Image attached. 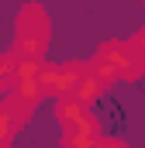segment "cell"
<instances>
[{
    "instance_id": "7",
    "label": "cell",
    "mask_w": 145,
    "mask_h": 148,
    "mask_svg": "<svg viewBox=\"0 0 145 148\" xmlns=\"http://www.w3.org/2000/svg\"><path fill=\"white\" fill-rule=\"evenodd\" d=\"M86 114H90V110H86L76 97H59V100H55V117H59L62 127H66V124H76V121L86 117Z\"/></svg>"
},
{
    "instance_id": "10",
    "label": "cell",
    "mask_w": 145,
    "mask_h": 148,
    "mask_svg": "<svg viewBox=\"0 0 145 148\" xmlns=\"http://www.w3.org/2000/svg\"><path fill=\"white\" fill-rule=\"evenodd\" d=\"M14 131H17V127H14V124H10V121H7V117L0 114V148H7V145H10Z\"/></svg>"
},
{
    "instance_id": "2",
    "label": "cell",
    "mask_w": 145,
    "mask_h": 148,
    "mask_svg": "<svg viewBox=\"0 0 145 148\" xmlns=\"http://www.w3.org/2000/svg\"><path fill=\"white\" fill-rule=\"evenodd\" d=\"M48 48V17L38 3H28L17 17V35H14V48L10 55L17 59H41Z\"/></svg>"
},
{
    "instance_id": "4",
    "label": "cell",
    "mask_w": 145,
    "mask_h": 148,
    "mask_svg": "<svg viewBox=\"0 0 145 148\" xmlns=\"http://www.w3.org/2000/svg\"><path fill=\"white\" fill-rule=\"evenodd\" d=\"M100 141L104 138H100V127H97L93 114H86L76 124H66L62 127V148H97Z\"/></svg>"
},
{
    "instance_id": "5",
    "label": "cell",
    "mask_w": 145,
    "mask_h": 148,
    "mask_svg": "<svg viewBox=\"0 0 145 148\" xmlns=\"http://www.w3.org/2000/svg\"><path fill=\"white\" fill-rule=\"evenodd\" d=\"M107 86H110L107 76L97 73L93 66H86V69H83V76H79V83H76V90H72V97H76L83 107H90L93 100H100V97H104V90H107Z\"/></svg>"
},
{
    "instance_id": "11",
    "label": "cell",
    "mask_w": 145,
    "mask_h": 148,
    "mask_svg": "<svg viewBox=\"0 0 145 148\" xmlns=\"http://www.w3.org/2000/svg\"><path fill=\"white\" fill-rule=\"evenodd\" d=\"M97 148H128V145H124V141H117V138H104Z\"/></svg>"
},
{
    "instance_id": "1",
    "label": "cell",
    "mask_w": 145,
    "mask_h": 148,
    "mask_svg": "<svg viewBox=\"0 0 145 148\" xmlns=\"http://www.w3.org/2000/svg\"><path fill=\"white\" fill-rule=\"evenodd\" d=\"M90 66L107 79H138L145 73V55L135 48V41H104Z\"/></svg>"
},
{
    "instance_id": "3",
    "label": "cell",
    "mask_w": 145,
    "mask_h": 148,
    "mask_svg": "<svg viewBox=\"0 0 145 148\" xmlns=\"http://www.w3.org/2000/svg\"><path fill=\"white\" fill-rule=\"evenodd\" d=\"M83 69L86 66H79V62H52V66H45L41 69V90H45V97H55V100L59 97H72Z\"/></svg>"
},
{
    "instance_id": "8",
    "label": "cell",
    "mask_w": 145,
    "mask_h": 148,
    "mask_svg": "<svg viewBox=\"0 0 145 148\" xmlns=\"http://www.w3.org/2000/svg\"><path fill=\"white\" fill-rule=\"evenodd\" d=\"M14 93H17V97H24V100H31V103H38V100L45 97L41 79H14Z\"/></svg>"
},
{
    "instance_id": "6",
    "label": "cell",
    "mask_w": 145,
    "mask_h": 148,
    "mask_svg": "<svg viewBox=\"0 0 145 148\" xmlns=\"http://www.w3.org/2000/svg\"><path fill=\"white\" fill-rule=\"evenodd\" d=\"M0 114H3L14 127H24V124L31 121V114H35V103H31V100H24V97H17V93L10 90V93L0 100Z\"/></svg>"
},
{
    "instance_id": "12",
    "label": "cell",
    "mask_w": 145,
    "mask_h": 148,
    "mask_svg": "<svg viewBox=\"0 0 145 148\" xmlns=\"http://www.w3.org/2000/svg\"><path fill=\"white\" fill-rule=\"evenodd\" d=\"M131 41H135V48H138V52L145 55V28H142V31H138L135 38H131Z\"/></svg>"
},
{
    "instance_id": "9",
    "label": "cell",
    "mask_w": 145,
    "mask_h": 148,
    "mask_svg": "<svg viewBox=\"0 0 145 148\" xmlns=\"http://www.w3.org/2000/svg\"><path fill=\"white\" fill-rule=\"evenodd\" d=\"M14 90V55H0V93Z\"/></svg>"
}]
</instances>
